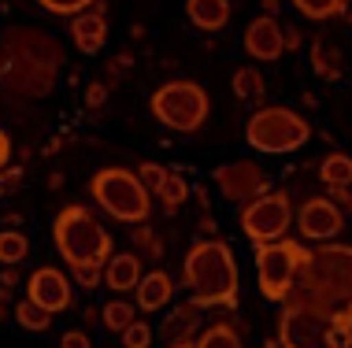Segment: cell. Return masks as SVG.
<instances>
[{
  "mask_svg": "<svg viewBox=\"0 0 352 348\" xmlns=\"http://www.w3.org/2000/svg\"><path fill=\"white\" fill-rule=\"evenodd\" d=\"M201 312L204 308L197 304V300H186V304H178L175 312L167 315V323L160 326V334H164V341H186V337H193V330L201 326Z\"/></svg>",
  "mask_w": 352,
  "mask_h": 348,
  "instance_id": "obj_19",
  "label": "cell"
},
{
  "mask_svg": "<svg viewBox=\"0 0 352 348\" xmlns=\"http://www.w3.org/2000/svg\"><path fill=\"white\" fill-rule=\"evenodd\" d=\"M89 193L119 222H145L152 215V193L141 185L138 171H126V167H100L89 178Z\"/></svg>",
  "mask_w": 352,
  "mask_h": 348,
  "instance_id": "obj_6",
  "label": "cell"
},
{
  "mask_svg": "<svg viewBox=\"0 0 352 348\" xmlns=\"http://www.w3.org/2000/svg\"><path fill=\"white\" fill-rule=\"evenodd\" d=\"M63 67V49L37 26H8L0 34V89L19 100H45Z\"/></svg>",
  "mask_w": 352,
  "mask_h": 348,
  "instance_id": "obj_1",
  "label": "cell"
},
{
  "mask_svg": "<svg viewBox=\"0 0 352 348\" xmlns=\"http://www.w3.org/2000/svg\"><path fill=\"white\" fill-rule=\"evenodd\" d=\"M319 178L327 185H352V156L345 152H330L319 163Z\"/></svg>",
  "mask_w": 352,
  "mask_h": 348,
  "instance_id": "obj_22",
  "label": "cell"
},
{
  "mask_svg": "<svg viewBox=\"0 0 352 348\" xmlns=\"http://www.w3.org/2000/svg\"><path fill=\"white\" fill-rule=\"evenodd\" d=\"M8 156H12V141H8V134H4V130H0V171H4Z\"/></svg>",
  "mask_w": 352,
  "mask_h": 348,
  "instance_id": "obj_39",
  "label": "cell"
},
{
  "mask_svg": "<svg viewBox=\"0 0 352 348\" xmlns=\"http://www.w3.org/2000/svg\"><path fill=\"white\" fill-rule=\"evenodd\" d=\"M182 286L189 289V300H197L201 308H234L241 293L234 248L219 237L197 241L182 259Z\"/></svg>",
  "mask_w": 352,
  "mask_h": 348,
  "instance_id": "obj_3",
  "label": "cell"
},
{
  "mask_svg": "<svg viewBox=\"0 0 352 348\" xmlns=\"http://www.w3.org/2000/svg\"><path fill=\"white\" fill-rule=\"evenodd\" d=\"M167 174H170L167 167H164V163H152V159H145V163L138 167V178H141V185H145V189H148L152 196L160 193V185H164V178H167Z\"/></svg>",
  "mask_w": 352,
  "mask_h": 348,
  "instance_id": "obj_31",
  "label": "cell"
},
{
  "mask_svg": "<svg viewBox=\"0 0 352 348\" xmlns=\"http://www.w3.org/2000/svg\"><path fill=\"white\" fill-rule=\"evenodd\" d=\"M100 318H104V330L108 334H122L138 318V308L126 304V300H111V304L100 308Z\"/></svg>",
  "mask_w": 352,
  "mask_h": 348,
  "instance_id": "obj_24",
  "label": "cell"
},
{
  "mask_svg": "<svg viewBox=\"0 0 352 348\" xmlns=\"http://www.w3.org/2000/svg\"><path fill=\"white\" fill-rule=\"evenodd\" d=\"M71 41L82 56H93V52L104 49V41H108V19H104L100 8L71 19Z\"/></svg>",
  "mask_w": 352,
  "mask_h": 348,
  "instance_id": "obj_15",
  "label": "cell"
},
{
  "mask_svg": "<svg viewBox=\"0 0 352 348\" xmlns=\"http://www.w3.org/2000/svg\"><path fill=\"white\" fill-rule=\"evenodd\" d=\"M197 348H245V341H241V334H237L234 326L212 323L201 337H197Z\"/></svg>",
  "mask_w": 352,
  "mask_h": 348,
  "instance_id": "obj_26",
  "label": "cell"
},
{
  "mask_svg": "<svg viewBox=\"0 0 352 348\" xmlns=\"http://www.w3.org/2000/svg\"><path fill=\"white\" fill-rule=\"evenodd\" d=\"M341 227H345V211H341L330 196H308L297 211V230H300V237H308V241L327 244L341 233Z\"/></svg>",
  "mask_w": 352,
  "mask_h": 348,
  "instance_id": "obj_11",
  "label": "cell"
},
{
  "mask_svg": "<svg viewBox=\"0 0 352 348\" xmlns=\"http://www.w3.org/2000/svg\"><path fill=\"white\" fill-rule=\"evenodd\" d=\"M15 323L23 326V330H30V334H41V330L52 326V312H45L41 304H34V300L26 297V300L15 304Z\"/></svg>",
  "mask_w": 352,
  "mask_h": 348,
  "instance_id": "obj_21",
  "label": "cell"
},
{
  "mask_svg": "<svg viewBox=\"0 0 352 348\" xmlns=\"http://www.w3.org/2000/svg\"><path fill=\"white\" fill-rule=\"evenodd\" d=\"M208 111H212V100L197 82H167L152 93V115L175 134H197L208 122Z\"/></svg>",
  "mask_w": 352,
  "mask_h": 348,
  "instance_id": "obj_7",
  "label": "cell"
},
{
  "mask_svg": "<svg viewBox=\"0 0 352 348\" xmlns=\"http://www.w3.org/2000/svg\"><path fill=\"white\" fill-rule=\"evenodd\" d=\"M37 4L45 8V12H52V15H82V12H89L97 0H37Z\"/></svg>",
  "mask_w": 352,
  "mask_h": 348,
  "instance_id": "obj_32",
  "label": "cell"
},
{
  "mask_svg": "<svg viewBox=\"0 0 352 348\" xmlns=\"http://www.w3.org/2000/svg\"><path fill=\"white\" fill-rule=\"evenodd\" d=\"M308 141H311V122L285 104L260 108L249 119V126H245V145L256 148V152H267V156L297 152Z\"/></svg>",
  "mask_w": 352,
  "mask_h": 348,
  "instance_id": "obj_5",
  "label": "cell"
},
{
  "mask_svg": "<svg viewBox=\"0 0 352 348\" xmlns=\"http://www.w3.org/2000/svg\"><path fill=\"white\" fill-rule=\"evenodd\" d=\"M285 49H300V34L297 30H285Z\"/></svg>",
  "mask_w": 352,
  "mask_h": 348,
  "instance_id": "obj_41",
  "label": "cell"
},
{
  "mask_svg": "<svg viewBox=\"0 0 352 348\" xmlns=\"http://www.w3.org/2000/svg\"><path fill=\"white\" fill-rule=\"evenodd\" d=\"M19 182H23V167H12V171H0V196H4V193H12Z\"/></svg>",
  "mask_w": 352,
  "mask_h": 348,
  "instance_id": "obj_38",
  "label": "cell"
},
{
  "mask_svg": "<svg viewBox=\"0 0 352 348\" xmlns=\"http://www.w3.org/2000/svg\"><path fill=\"white\" fill-rule=\"evenodd\" d=\"M104 100H108V86H104V82H89V89H85V104L100 108Z\"/></svg>",
  "mask_w": 352,
  "mask_h": 348,
  "instance_id": "obj_37",
  "label": "cell"
},
{
  "mask_svg": "<svg viewBox=\"0 0 352 348\" xmlns=\"http://www.w3.org/2000/svg\"><path fill=\"white\" fill-rule=\"evenodd\" d=\"M134 244L145 252L152 263H160V256H164V248H160V241H156V233H152V230H138L134 233Z\"/></svg>",
  "mask_w": 352,
  "mask_h": 348,
  "instance_id": "obj_34",
  "label": "cell"
},
{
  "mask_svg": "<svg viewBox=\"0 0 352 348\" xmlns=\"http://www.w3.org/2000/svg\"><path fill=\"white\" fill-rule=\"evenodd\" d=\"M234 93H237L241 100H263L267 82H263L260 67H241V71H234Z\"/></svg>",
  "mask_w": 352,
  "mask_h": 348,
  "instance_id": "obj_25",
  "label": "cell"
},
{
  "mask_svg": "<svg viewBox=\"0 0 352 348\" xmlns=\"http://www.w3.org/2000/svg\"><path fill=\"white\" fill-rule=\"evenodd\" d=\"M141 259L138 252H116L108 263H104V286L116 289V293H130V289L141 286Z\"/></svg>",
  "mask_w": 352,
  "mask_h": 348,
  "instance_id": "obj_16",
  "label": "cell"
},
{
  "mask_svg": "<svg viewBox=\"0 0 352 348\" xmlns=\"http://www.w3.org/2000/svg\"><path fill=\"white\" fill-rule=\"evenodd\" d=\"M60 348H93V341H89L85 330H67L60 337Z\"/></svg>",
  "mask_w": 352,
  "mask_h": 348,
  "instance_id": "obj_36",
  "label": "cell"
},
{
  "mask_svg": "<svg viewBox=\"0 0 352 348\" xmlns=\"http://www.w3.org/2000/svg\"><path fill=\"white\" fill-rule=\"evenodd\" d=\"M230 12H234L230 0H186V19L197 30H208V34L223 30L230 23Z\"/></svg>",
  "mask_w": 352,
  "mask_h": 348,
  "instance_id": "obj_18",
  "label": "cell"
},
{
  "mask_svg": "<svg viewBox=\"0 0 352 348\" xmlns=\"http://www.w3.org/2000/svg\"><path fill=\"white\" fill-rule=\"evenodd\" d=\"M71 278L78 281L85 293H93L97 286H104V263H71Z\"/></svg>",
  "mask_w": 352,
  "mask_h": 348,
  "instance_id": "obj_29",
  "label": "cell"
},
{
  "mask_svg": "<svg viewBox=\"0 0 352 348\" xmlns=\"http://www.w3.org/2000/svg\"><path fill=\"white\" fill-rule=\"evenodd\" d=\"M138 308L141 312H164V308L170 304V297H175V278L167 275V270H148L145 278H141L138 286Z\"/></svg>",
  "mask_w": 352,
  "mask_h": 348,
  "instance_id": "obj_17",
  "label": "cell"
},
{
  "mask_svg": "<svg viewBox=\"0 0 352 348\" xmlns=\"http://www.w3.org/2000/svg\"><path fill=\"white\" fill-rule=\"evenodd\" d=\"M15 281H19V275H15V267H4V275H0V286H8V289H12Z\"/></svg>",
  "mask_w": 352,
  "mask_h": 348,
  "instance_id": "obj_40",
  "label": "cell"
},
{
  "mask_svg": "<svg viewBox=\"0 0 352 348\" xmlns=\"http://www.w3.org/2000/svg\"><path fill=\"white\" fill-rule=\"evenodd\" d=\"M263 8H267L263 15H274V12H278V0H263Z\"/></svg>",
  "mask_w": 352,
  "mask_h": 348,
  "instance_id": "obj_44",
  "label": "cell"
},
{
  "mask_svg": "<svg viewBox=\"0 0 352 348\" xmlns=\"http://www.w3.org/2000/svg\"><path fill=\"white\" fill-rule=\"evenodd\" d=\"M330 345L352 348V308H341V312L330 318Z\"/></svg>",
  "mask_w": 352,
  "mask_h": 348,
  "instance_id": "obj_30",
  "label": "cell"
},
{
  "mask_svg": "<svg viewBox=\"0 0 352 348\" xmlns=\"http://www.w3.org/2000/svg\"><path fill=\"white\" fill-rule=\"evenodd\" d=\"M304 259V244L297 241H271V244H256V281L267 304H282L289 297L293 281H297Z\"/></svg>",
  "mask_w": 352,
  "mask_h": 348,
  "instance_id": "obj_8",
  "label": "cell"
},
{
  "mask_svg": "<svg viewBox=\"0 0 352 348\" xmlns=\"http://www.w3.org/2000/svg\"><path fill=\"white\" fill-rule=\"evenodd\" d=\"M293 8L311 23H327V19H338L349 12V0H293Z\"/></svg>",
  "mask_w": 352,
  "mask_h": 348,
  "instance_id": "obj_20",
  "label": "cell"
},
{
  "mask_svg": "<svg viewBox=\"0 0 352 348\" xmlns=\"http://www.w3.org/2000/svg\"><path fill=\"white\" fill-rule=\"evenodd\" d=\"M219 193L230 204H252L256 196H263L267 189H274L271 171H263L256 159H234V163H223L212 171Z\"/></svg>",
  "mask_w": 352,
  "mask_h": 348,
  "instance_id": "obj_10",
  "label": "cell"
},
{
  "mask_svg": "<svg viewBox=\"0 0 352 348\" xmlns=\"http://www.w3.org/2000/svg\"><path fill=\"white\" fill-rule=\"evenodd\" d=\"M119 337H122V348H148V345H152V326H148V323H138V318H134V323H130Z\"/></svg>",
  "mask_w": 352,
  "mask_h": 348,
  "instance_id": "obj_33",
  "label": "cell"
},
{
  "mask_svg": "<svg viewBox=\"0 0 352 348\" xmlns=\"http://www.w3.org/2000/svg\"><path fill=\"white\" fill-rule=\"evenodd\" d=\"M263 348H285V345H282V337L274 334V337H267V341H263Z\"/></svg>",
  "mask_w": 352,
  "mask_h": 348,
  "instance_id": "obj_43",
  "label": "cell"
},
{
  "mask_svg": "<svg viewBox=\"0 0 352 348\" xmlns=\"http://www.w3.org/2000/svg\"><path fill=\"white\" fill-rule=\"evenodd\" d=\"M52 244L63 256V263H108L111 252V233L97 222V215L82 204H67L52 219Z\"/></svg>",
  "mask_w": 352,
  "mask_h": 348,
  "instance_id": "obj_4",
  "label": "cell"
},
{
  "mask_svg": "<svg viewBox=\"0 0 352 348\" xmlns=\"http://www.w3.org/2000/svg\"><path fill=\"white\" fill-rule=\"evenodd\" d=\"M327 196L341 211H352V185H327Z\"/></svg>",
  "mask_w": 352,
  "mask_h": 348,
  "instance_id": "obj_35",
  "label": "cell"
},
{
  "mask_svg": "<svg viewBox=\"0 0 352 348\" xmlns=\"http://www.w3.org/2000/svg\"><path fill=\"white\" fill-rule=\"evenodd\" d=\"M311 71L322 74V78H338L341 74V60H338V52L330 49V45H311Z\"/></svg>",
  "mask_w": 352,
  "mask_h": 348,
  "instance_id": "obj_28",
  "label": "cell"
},
{
  "mask_svg": "<svg viewBox=\"0 0 352 348\" xmlns=\"http://www.w3.org/2000/svg\"><path fill=\"white\" fill-rule=\"evenodd\" d=\"M293 222H297V215H293V200L285 189H267L263 196H256L252 204H245V211H241V230L252 244L285 241Z\"/></svg>",
  "mask_w": 352,
  "mask_h": 348,
  "instance_id": "obj_9",
  "label": "cell"
},
{
  "mask_svg": "<svg viewBox=\"0 0 352 348\" xmlns=\"http://www.w3.org/2000/svg\"><path fill=\"white\" fill-rule=\"evenodd\" d=\"M282 308L311 312L319 318H334L341 308H352V244H319L304 248L297 281Z\"/></svg>",
  "mask_w": 352,
  "mask_h": 348,
  "instance_id": "obj_2",
  "label": "cell"
},
{
  "mask_svg": "<svg viewBox=\"0 0 352 348\" xmlns=\"http://www.w3.org/2000/svg\"><path fill=\"white\" fill-rule=\"evenodd\" d=\"M278 337L285 348H334L330 345V323L311 312H293L282 308L278 318Z\"/></svg>",
  "mask_w": 352,
  "mask_h": 348,
  "instance_id": "obj_12",
  "label": "cell"
},
{
  "mask_svg": "<svg viewBox=\"0 0 352 348\" xmlns=\"http://www.w3.org/2000/svg\"><path fill=\"white\" fill-rule=\"evenodd\" d=\"M245 52L260 63H274L285 52V30L274 15H256L245 26Z\"/></svg>",
  "mask_w": 352,
  "mask_h": 348,
  "instance_id": "obj_14",
  "label": "cell"
},
{
  "mask_svg": "<svg viewBox=\"0 0 352 348\" xmlns=\"http://www.w3.org/2000/svg\"><path fill=\"white\" fill-rule=\"evenodd\" d=\"M26 252H30V237H26L23 230H0V263H4V267L23 263Z\"/></svg>",
  "mask_w": 352,
  "mask_h": 348,
  "instance_id": "obj_23",
  "label": "cell"
},
{
  "mask_svg": "<svg viewBox=\"0 0 352 348\" xmlns=\"http://www.w3.org/2000/svg\"><path fill=\"white\" fill-rule=\"evenodd\" d=\"M156 200L164 204L167 211H178V208H182V204L189 200V182H186L182 174H175V171H170V174L164 178V185H160Z\"/></svg>",
  "mask_w": 352,
  "mask_h": 348,
  "instance_id": "obj_27",
  "label": "cell"
},
{
  "mask_svg": "<svg viewBox=\"0 0 352 348\" xmlns=\"http://www.w3.org/2000/svg\"><path fill=\"white\" fill-rule=\"evenodd\" d=\"M167 348H197V337H186V341H170Z\"/></svg>",
  "mask_w": 352,
  "mask_h": 348,
  "instance_id": "obj_42",
  "label": "cell"
},
{
  "mask_svg": "<svg viewBox=\"0 0 352 348\" xmlns=\"http://www.w3.org/2000/svg\"><path fill=\"white\" fill-rule=\"evenodd\" d=\"M26 297L41 304L45 312H67L71 308V278L56 267H37L30 281H26Z\"/></svg>",
  "mask_w": 352,
  "mask_h": 348,
  "instance_id": "obj_13",
  "label": "cell"
}]
</instances>
